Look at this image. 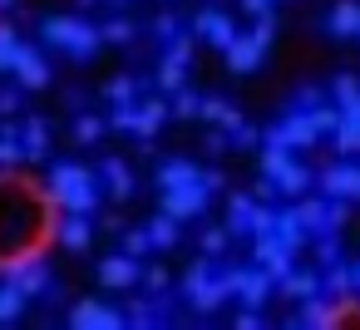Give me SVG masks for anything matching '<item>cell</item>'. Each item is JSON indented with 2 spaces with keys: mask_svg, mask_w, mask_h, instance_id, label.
I'll return each mask as SVG.
<instances>
[{
  "mask_svg": "<svg viewBox=\"0 0 360 330\" xmlns=\"http://www.w3.org/2000/svg\"><path fill=\"white\" fill-rule=\"evenodd\" d=\"M183 70H188V60L168 50L163 65H158V89H163V94H178V89H183Z\"/></svg>",
  "mask_w": 360,
  "mask_h": 330,
  "instance_id": "obj_26",
  "label": "cell"
},
{
  "mask_svg": "<svg viewBox=\"0 0 360 330\" xmlns=\"http://www.w3.org/2000/svg\"><path fill=\"white\" fill-rule=\"evenodd\" d=\"M15 104H20L15 89H0V114H15Z\"/></svg>",
  "mask_w": 360,
  "mask_h": 330,
  "instance_id": "obj_49",
  "label": "cell"
},
{
  "mask_svg": "<svg viewBox=\"0 0 360 330\" xmlns=\"http://www.w3.org/2000/svg\"><path fill=\"white\" fill-rule=\"evenodd\" d=\"M143 286L148 291H168V271L163 266H143Z\"/></svg>",
  "mask_w": 360,
  "mask_h": 330,
  "instance_id": "obj_43",
  "label": "cell"
},
{
  "mask_svg": "<svg viewBox=\"0 0 360 330\" xmlns=\"http://www.w3.org/2000/svg\"><path fill=\"white\" fill-rule=\"evenodd\" d=\"M148 232H153V246H178V217L158 212V217L148 222Z\"/></svg>",
  "mask_w": 360,
  "mask_h": 330,
  "instance_id": "obj_31",
  "label": "cell"
},
{
  "mask_svg": "<svg viewBox=\"0 0 360 330\" xmlns=\"http://www.w3.org/2000/svg\"><path fill=\"white\" fill-rule=\"evenodd\" d=\"M50 232H60L55 227V197H50V187L35 192L25 178L6 173V178H0V271L15 266V261L40 256Z\"/></svg>",
  "mask_w": 360,
  "mask_h": 330,
  "instance_id": "obj_1",
  "label": "cell"
},
{
  "mask_svg": "<svg viewBox=\"0 0 360 330\" xmlns=\"http://www.w3.org/2000/svg\"><path fill=\"white\" fill-rule=\"evenodd\" d=\"M60 242H65L70 251H89V242H94L89 217H84V212H65V222H60Z\"/></svg>",
  "mask_w": 360,
  "mask_h": 330,
  "instance_id": "obj_19",
  "label": "cell"
},
{
  "mask_svg": "<svg viewBox=\"0 0 360 330\" xmlns=\"http://www.w3.org/2000/svg\"><path fill=\"white\" fill-rule=\"evenodd\" d=\"M227 237H237V232H227V227H202V251H207V256L227 251Z\"/></svg>",
  "mask_w": 360,
  "mask_h": 330,
  "instance_id": "obj_38",
  "label": "cell"
},
{
  "mask_svg": "<svg viewBox=\"0 0 360 330\" xmlns=\"http://www.w3.org/2000/svg\"><path fill=\"white\" fill-rule=\"evenodd\" d=\"M271 35H276V20H271V15H262V20H257L247 35H237V40L222 50V55H227V70H232V74H252V70L266 60Z\"/></svg>",
  "mask_w": 360,
  "mask_h": 330,
  "instance_id": "obj_3",
  "label": "cell"
},
{
  "mask_svg": "<svg viewBox=\"0 0 360 330\" xmlns=\"http://www.w3.org/2000/svg\"><path fill=\"white\" fill-rule=\"evenodd\" d=\"M266 138H276V143H286V148H296V153H311L316 138H321V128H316L311 109H286V119H281L276 128H266Z\"/></svg>",
  "mask_w": 360,
  "mask_h": 330,
  "instance_id": "obj_7",
  "label": "cell"
},
{
  "mask_svg": "<svg viewBox=\"0 0 360 330\" xmlns=\"http://www.w3.org/2000/svg\"><path fill=\"white\" fill-rule=\"evenodd\" d=\"M75 30H79L75 15H50V20L40 25V40H45L50 50H70V45H75Z\"/></svg>",
  "mask_w": 360,
  "mask_h": 330,
  "instance_id": "obj_20",
  "label": "cell"
},
{
  "mask_svg": "<svg viewBox=\"0 0 360 330\" xmlns=\"http://www.w3.org/2000/svg\"><path fill=\"white\" fill-rule=\"evenodd\" d=\"M11 6H15V0H0V11H11Z\"/></svg>",
  "mask_w": 360,
  "mask_h": 330,
  "instance_id": "obj_50",
  "label": "cell"
},
{
  "mask_svg": "<svg viewBox=\"0 0 360 330\" xmlns=\"http://www.w3.org/2000/svg\"><path fill=\"white\" fill-rule=\"evenodd\" d=\"M84 6H94V0H84Z\"/></svg>",
  "mask_w": 360,
  "mask_h": 330,
  "instance_id": "obj_52",
  "label": "cell"
},
{
  "mask_svg": "<svg viewBox=\"0 0 360 330\" xmlns=\"http://www.w3.org/2000/svg\"><path fill=\"white\" fill-rule=\"evenodd\" d=\"M45 187H50V197H55L60 212H84L89 217L99 207V183H94V173L84 163H55Z\"/></svg>",
  "mask_w": 360,
  "mask_h": 330,
  "instance_id": "obj_2",
  "label": "cell"
},
{
  "mask_svg": "<svg viewBox=\"0 0 360 330\" xmlns=\"http://www.w3.org/2000/svg\"><path fill=\"white\" fill-rule=\"evenodd\" d=\"M311 237H316V232L301 222V212H296V207H281V212H276V242H281L286 251H301Z\"/></svg>",
  "mask_w": 360,
  "mask_h": 330,
  "instance_id": "obj_13",
  "label": "cell"
},
{
  "mask_svg": "<svg viewBox=\"0 0 360 330\" xmlns=\"http://www.w3.org/2000/svg\"><path fill=\"white\" fill-rule=\"evenodd\" d=\"M20 143H25V158L40 163V158L50 153V124H45V119H30V124L20 128Z\"/></svg>",
  "mask_w": 360,
  "mask_h": 330,
  "instance_id": "obj_23",
  "label": "cell"
},
{
  "mask_svg": "<svg viewBox=\"0 0 360 330\" xmlns=\"http://www.w3.org/2000/svg\"><path fill=\"white\" fill-rule=\"evenodd\" d=\"M276 291H281L286 301H311V296L321 291V276H316V271H291V276H286Z\"/></svg>",
  "mask_w": 360,
  "mask_h": 330,
  "instance_id": "obj_24",
  "label": "cell"
},
{
  "mask_svg": "<svg viewBox=\"0 0 360 330\" xmlns=\"http://www.w3.org/2000/svg\"><path fill=\"white\" fill-rule=\"evenodd\" d=\"M202 119H207V124H217V128H227V133H237V128H242V114H237L227 99H217V94H212V99H202Z\"/></svg>",
  "mask_w": 360,
  "mask_h": 330,
  "instance_id": "obj_22",
  "label": "cell"
},
{
  "mask_svg": "<svg viewBox=\"0 0 360 330\" xmlns=\"http://www.w3.org/2000/svg\"><path fill=\"white\" fill-rule=\"evenodd\" d=\"M193 35H198V40H207L212 50H227V45L237 40L232 20H227L222 11H212V6H207V11H198V20H193Z\"/></svg>",
  "mask_w": 360,
  "mask_h": 330,
  "instance_id": "obj_11",
  "label": "cell"
},
{
  "mask_svg": "<svg viewBox=\"0 0 360 330\" xmlns=\"http://www.w3.org/2000/svg\"><path fill=\"white\" fill-rule=\"evenodd\" d=\"M124 315H129V325H153V305L148 301H129Z\"/></svg>",
  "mask_w": 360,
  "mask_h": 330,
  "instance_id": "obj_41",
  "label": "cell"
},
{
  "mask_svg": "<svg viewBox=\"0 0 360 330\" xmlns=\"http://www.w3.org/2000/svg\"><path fill=\"white\" fill-rule=\"evenodd\" d=\"M350 271H355V286H360V266H350Z\"/></svg>",
  "mask_w": 360,
  "mask_h": 330,
  "instance_id": "obj_51",
  "label": "cell"
},
{
  "mask_svg": "<svg viewBox=\"0 0 360 330\" xmlns=\"http://www.w3.org/2000/svg\"><path fill=\"white\" fill-rule=\"evenodd\" d=\"M321 192H326V197H345V202H355V197H360V163H350V158L330 163V168L321 173Z\"/></svg>",
  "mask_w": 360,
  "mask_h": 330,
  "instance_id": "obj_9",
  "label": "cell"
},
{
  "mask_svg": "<svg viewBox=\"0 0 360 330\" xmlns=\"http://www.w3.org/2000/svg\"><path fill=\"white\" fill-rule=\"evenodd\" d=\"M330 94H335V104H340V109H345V104H350V99H355V94H360V79H355V74H340V79H335V84H330Z\"/></svg>",
  "mask_w": 360,
  "mask_h": 330,
  "instance_id": "obj_39",
  "label": "cell"
},
{
  "mask_svg": "<svg viewBox=\"0 0 360 330\" xmlns=\"http://www.w3.org/2000/svg\"><path fill=\"white\" fill-rule=\"evenodd\" d=\"M70 325L75 330H119V325H129V315L114 310V305H104V301H79L70 310Z\"/></svg>",
  "mask_w": 360,
  "mask_h": 330,
  "instance_id": "obj_8",
  "label": "cell"
},
{
  "mask_svg": "<svg viewBox=\"0 0 360 330\" xmlns=\"http://www.w3.org/2000/svg\"><path fill=\"white\" fill-rule=\"evenodd\" d=\"M198 178H202V168H198V163H188V158H173V163H163V168L153 173L158 192H168V187H183V183H198Z\"/></svg>",
  "mask_w": 360,
  "mask_h": 330,
  "instance_id": "obj_18",
  "label": "cell"
},
{
  "mask_svg": "<svg viewBox=\"0 0 360 330\" xmlns=\"http://www.w3.org/2000/svg\"><path fill=\"white\" fill-rule=\"evenodd\" d=\"M173 119H202V99L193 89H178L173 94Z\"/></svg>",
  "mask_w": 360,
  "mask_h": 330,
  "instance_id": "obj_34",
  "label": "cell"
},
{
  "mask_svg": "<svg viewBox=\"0 0 360 330\" xmlns=\"http://www.w3.org/2000/svg\"><path fill=\"white\" fill-rule=\"evenodd\" d=\"M20 158H25V143H20L15 133H0V168L11 173V168H15Z\"/></svg>",
  "mask_w": 360,
  "mask_h": 330,
  "instance_id": "obj_35",
  "label": "cell"
},
{
  "mask_svg": "<svg viewBox=\"0 0 360 330\" xmlns=\"http://www.w3.org/2000/svg\"><path fill=\"white\" fill-rule=\"evenodd\" d=\"M207 202H212V187L198 178V183L168 187V192H163V202H158V212H168V217H178V222H193V217H202V212H207Z\"/></svg>",
  "mask_w": 360,
  "mask_h": 330,
  "instance_id": "obj_6",
  "label": "cell"
},
{
  "mask_svg": "<svg viewBox=\"0 0 360 330\" xmlns=\"http://www.w3.org/2000/svg\"><path fill=\"white\" fill-rule=\"evenodd\" d=\"M227 276V286H232V296H242V305H252V310H262V301L271 296V271L262 266V261H252V266H227L222 271Z\"/></svg>",
  "mask_w": 360,
  "mask_h": 330,
  "instance_id": "obj_5",
  "label": "cell"
},
{
  "mask_svg": "<svg viewBox=\"0 0 360 330\" xmlns=\"http://www.w3.org/2000/svg\"><path fill=\"white\" fill-rule=\"evenodd\" d=\"M237 330H262V315H257V310H252V305H247V310H242V315H237Z\"/></svg>",
  "mask_w": 360,
  "mask_h": 330,
  "instance_id": "obj_46",
  "label": "cell"
},
{
  "mask_svg": "<svg viewBox=\"0 0 360 330\" xmlns=\"http://www.w3.org/2000/svg\"><path fill=\"white\" fill-rule=\"evenodd\" d=\"M99 178L109 183V192H114V202H124V197H134V173H129V163H119V158H104V163H99Z\"/></svg>",
  "mask_w": 360,
  "mask_h": 330,
  "instance_id": "obj_21",
  "label": "cell"
},
{
  "mask_svg": "<svg viewBox=\"0 0 360 330\" xmlns=\"http://www.w3.org/2000/svg\"><path fill=\"white\" fill-rule=\"evenodd\" d=\"M153 30H158V40H173V30H178V20H173V15H158V25H153Z\"/></svg>",
  "mask_w": 360,
  "mask_h": 330,
  "instance_id": "obj_47",
  "label": "cell"
},
{
  "mask_svg": "<svg viewBox=\"0 0 360 330\" xmlns=\"http://www.w3.org/2000/svg\"><path fill=\"white\" fill-rule=\"evenodd\" d=\"M266 232H276V212L266 202H257L252 217H247V237H266Z\"/></svg>",
  "mask_w": 360,
  "mask_h": 330,
  "instance_id": "obj_32",
  "label": "cell"
},
{
  "mask_svg": "<svg viewBox=\"0 0 360 330\" xmlns=\"http://www.w3.org/2000/svg\"><path fill=\"white\" fill-rule=\"evenodd\" d=\"M134 281H143V266H139V256H104L99 261V286L104 291H129Z\"/></svg>",
  "mask_w": 360,
  "mask_h": 330,
  "instance_id": "obj_10",
  "label": "cell"
},
{
  "mask_svg": "<svg viewBox=\"0 0 360 330\" xmlns=\"http://www.w3.org/2000/svg\"><path fill=\"white\" fill-rule=\"evenodd\" d=\"M291 163H296V158H291V148H286V143H276V138H266V153H262V173H266V178H281V173H286Z\"/></svg>",
  "mask_w": 360,
  "mask_h": 330,
  "instance_id": "obj_27",
  "label": "cell"
},
{
  "mask_svg": "<svg viewBox=\"0 0 360 330\" xmlns=\"http://www.w3.org/2000/svg\"><path fill=\"white\" fill-rule=\"evenodd\" d=\"M25 291H20V281H6L0 286V325H15L20 320V310H25Z\"/></svg>",
  "mask_w": 360,
  "mask_h": 330,
  "instance_id": "obj_25",
  "label": "cell"
},
{
  "mask_svg": "<svg viewBox=\"0 0 360 330\" xmlns=\"http://www.w3.org/2000/svg\"><path fill=\"white\" fill-rule=\"evenodd\" d=\"M202 148H207V153H222V148H227V128H212V133L202 138Z\"/></svg>",
  "mask_w": 360,
  "mask_h": 330,
  "instance_id": "obj_44",
  "label": "cell"
},
{
  "mask_svg": "<svg viewBox=\"0 0 360 330\" xmlns=\"http://www.w3.org/2000/svg\"><path fill=\"white\" fill-rule=\"evenodd\" d=\"M15 79H20V89H45V84H50V65H45V55H35L30 45H20Z\"/></svg>",
  "mask_w": 360,
  "mask_h": 330,
  "instance_id": "obj_14",
  "label": "cell"
},
{
  "mask_svg": "<svg viewBox=\"0 0 360 330\" xmlns=\"http://www.w3.org/2000/svg\"><path fill=\"white\" fill-rule=\"evenodd\" d=\"M345 320V305H326V301H301V315H291V325H316V330H326V325H340Z\"/></svg>",
  "mask_w": 360,
  "mask_h": 330,
  "instance_id": "obj_15",
  "label": "cell"
},
{
  "mask_svg": "<svg viewBox=\"0 0 360 330\" xmlns=\"http://www.w3.org/2000/svg\"><path fill=\"white\" fill-rule=\"evenodd\" d=\"M335 153H340V158L360 153V119H350V114H345V124L335 128Z\"/></svg>",
  "mask_w": 360,
  "mask_h": 330,
  "instance_id": "obj_30",
  "label": "cell"
},
{
  "mask_svg": "<svg viewBox=\"0 0 360 330\" xmlns=\"http://www.w3.org/2000/svg\"><path fill=\"white\" fill-rule=\"evenodd\" d=\"M15 60H20V40H15L11 25H0V74L15 70Z\"/></svg>",
  "mask_w": 360,
  "mask_h": 330,
  "instance_id": "obj_33",
  "label": "cell"
},
{
  "mask_svg": "<svg viewBox=\"0 0 360 330\" xmlns=\"http://www.w3.org/2000/svg\"><path fill=\"white\" fill-rule=\"evenodd\" d=\"M6 276H11V281H20V291H25V296H40V291H50V276H45V266H40V256L6 266Z\"/></svg>",
  "mask_w": 360,
  "mask_h": 330,
  "instance_id": "obj_17",
  "label": "cell"
},
{
  "mask_svg": "<svg viewBox=\"0 0 360 330\" xmlns=\"http://www.w3.org/2000/svg\"><path fill=\"white\" fill-rule=\"evenodd\" d=\"M104 99H109V104H134V79H129V74L109 79V84H104Z\"/></svg>",
  "mask_w": 360,
  "mask_h": 330,
  "instance_id": "obj_36",
  "label": "cell"
},
{
  "mask_svg": "<svg viewBox=\"0 0 360 330\" xmlns=\"http://www.w3.org/2000/svg\"><path fill=\"white\" fill-rule=\"evenodd\" d=\"M104 128H109V119H99V114H79V119H75V143H99Z\"/></svg>",
  "mask_w": 360,
  "mask_h": 330,
  "instance_id": "obj_29",
  "label": "cell"
},
{
  "mask_svg": "<svg viewBox=\"0 0 360 330\" xmlns=\"http://www.w3.org/2000/svg\"><path fill=\"white\" fill-rule=\"evenodd\" d=\"M183 291L193 296V305H198L202 315H212V310H217V305H222V301L232 296L227 276H222V271H217V266H212L207 256H202V261H193V266L183 271Z\"/></svg>",
  "mask_w": 360,
  "mask_h": 330,
  "instance_id": "obj_4",
  "label": "cell"
},
{
  "mask_svg": "<svg viewBox=\"0 0 360 330\" xmlns=\"http://www.w3.org/2000/svg\"><path fill=\"white\" fill-rule=\"evenodd\" d=\"M232 138H237V143H242V148H257V138H262V133H257V128H247V124H242V128H237V133H232Z\"/></svg>",
  "mask_w": 360,
  "mask_h": 330,
  "instance_id": "obj_48",
  "label": "cell"
},
{
  "mask_svg": "<svg viewBox=\"0 0 360 330\" xmlns=\"http://www.w3.org/2000/svg\"><path fill=\"white\" fill-rule=\"evenodd\" d=\"M242 11H247L252 20H262V15H271V0H242Z\"/></svg>",
  "mask_w": 360,
  "mask_h": 330,
  "instance_id": "obj_45",
  "label": "cell"
},
{
  "mask_svg": "<svg viewBox=\"0 0 360 330\" xmlns=\"http://www.w3.org/2000/svg\"><path fill=\"white\" fill-rule=\"evenodd\" d=\"M316 256H321L326 266H335V261H340V242H335V232H326V242L316 246Z\"/></svg>",
  "mask_w": 360,
  "mask_h": 330,
  "instance_id": "obj_42",
  "label": "cell"
},
{
  "mask_svg": "<svg viewBox=\"0 0 360 330\" xmlns=\"http://www.w3.org/2000/svg\"><path fill=\"white\" fill-rule=\"evenodd\" d=\"M276 187H281L286 197H306V187H311V168H306V163H291V168L276 178Z\"/></svg>",
  "mask_w": 360,
  "mask_h": 330,
  "instance_id": "obj_28",
  "label": "cell"
},
{
  "mask_svg": "<svg viewBox=\"0 0 360 330\" xmlns=\"http://www.w3.org/2000/svg\"><path fill=\"white\" fill-rule=\"evenodd\" d=\"M104 40H109V45H129V40H134V25H129V20H109V25H104Z\"/></svg>",
  "mask_w": 360,
  "mask_h": 330,
  "instance_id": "obj_40",
  "label": "cell"
},
{
  "mask_svg": "<svg viewBox=\"0 0 360 330\" xmlns=\"http://www.w3.org/2000/svg\"><path fill=\"white\" fill-rule=\"evenodd\" d=\"M326 35L330 40H360V0H340L326 15Z\"/></svg>",
  "mask_w": 360,
  "mask_h": 330,
  "instance_id": "obj_12",
  "label": "cell"
},
{
  "mask_svg": "<svg viewBox=\"0 0 360 330\" xmlns=\"http://www.w3.org/2000/svg\"><path fill=\"white\" fill-rule=\"evenodd\" d=\"M168 119H173V104H163V99H143V104H139V119H134V133H139V138H153Z\"/></svg>",
  "mask_w": 360,
  "mask_h": 330,
  "instance_id": "obj_16",
  "label": "cell"
},
{
  "mask_svg": "<svg viewBox=\"0 0 360 330\" xmlns=\"http://www.w3.org/2000/svg\"><path fill=\"white\" fill-rule=\"evenodd\" d=\"M148 246H153V232H148V227H129V232H124V251H129V256H143Z\"/></svg>",
  "mask_w": 360,
  "mask_h": 330,
  "instance_id": "obj_37",
  "label": "cell"
}]
</instances>
